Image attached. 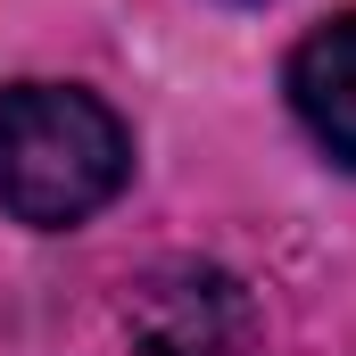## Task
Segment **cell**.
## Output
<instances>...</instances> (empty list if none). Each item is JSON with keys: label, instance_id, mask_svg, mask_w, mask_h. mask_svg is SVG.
I'll list each match as a JSON object with an SVG mask.
<instances>
[{"label": "cell", "instance_id": "1", "mask_svg": "<svg viewBox=\"0 0 356 356\" xmlns=\"http://www.w3.org/2000/svg\"><path fill=\"white\" fill-rule=\"evenodd\" d=\"M133 175L124 116L83 83H8L0 91V216L67 232L99 216Z\"/></svg>", "mask_w": 356, "mask_h": 356}, {"label": "cell", "instance_id": "2", "mask_svg": "<svg viewBox=\"0 0 356 356\" xmlns=\"http://www.w3.org/2000/svg\"><path fill=\"white\" fill-rule=\"evenodd\" d=\"M124 323L149 356H232L249 340V298L216 266H166L124 298Z\"/></svg>", "mask_w": 356, "mask_h": 356}, {"label": "cell", "instance_id": "3", "mask_svg": "<svg viewBox=\"0 0 356 356\" xmlns=\"http://www.w3.org/2000/svg\"><path fill=\"white\" fill-rule=\"evenodd\" d=\"M282 91H290L298 124L315 133V149L356 175V8L348 17H323V25L290 50Z\"/></svg>", "mask_w": 356, "mask_h": 356}, {"label": "cell", "instance_id": "4", "mask_svg": "<svg viewBox=\"0 0 356 356\" xmlns=\"http://www.w3.org/2000/svg\"><path fill=\"white\" fill-rule=\"evenodd\" d=\"M241 8H257V0H241Z\"/></svg>", "mask_w": 356, "mask_h": 356}]
</instances>
